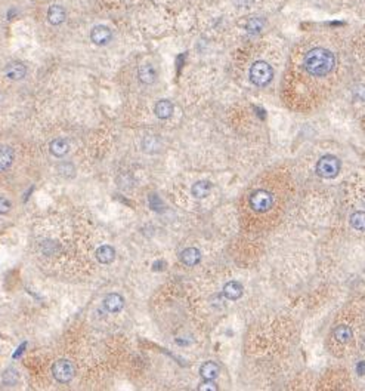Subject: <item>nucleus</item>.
<instances>
[{
	"label": "nucleus",
	"instance_id": "nucleus-17",
	"mask_svg": "<svg viewBox=\"0 0 365 391\" xmlns=\"http://www.w3.org/2000/svg\"><path fill=\"white\" fill-rule=\"evenodd\" d=\"M333 335H334V338H336L339 343H343V344H345V343H349V341L352 340L354 332H352V329H351L349 326L340 325V326H337V328L334 329Z\"/></svg>",
	"mask_w": 365,
	"mask_h": 391
},
{
	"label": "nucleus",
	"instance_id": "nucleus-3",
	"mask_svg": "<svg viewBox=\"0 0 365 391\" xmlns=\"http://www.w3.org/2000/svg\"><path fill=\"white\" fill-rule=\"evenodd\" d=\"M340 172V160L336 156L327 154L323 156L317 163V174L325 179L334 178Z\"/></svg>",
	"mask_w": 365,
	"mask_h": 391
},
{
	"label": "nucleus",
	"instance_id": "nucleus-8",
	"mask_svg": "<svg viewBox=\"0 0 365 391\" xmlns=\"http://www.w3.org/2000/svg\"><path fill=\"white\" fill-rule=\"evenodd\" d=\"M104 307L108 313H119L124 307V300L119 294H110L104 300Z\"/></svg>",
	"mask_w": 365,
	"mask_h": 391
},
{
	"label": "nucleus",
	"instance_id": "nucleus-10",
	"mask_svg": "<svg viewBox=\"0 0 365 391\" xmlns=\"http://www.w3.org/2000/svg\"><path fill=\"white\" fill-rule=\"evenodd\" d=\"M181 261L188 267H194L201 261V252L197 248H186L181 254Z\"/></svg>",
	"mask_w": 365,
	"mask_h": 391
},
{
	"label": "nucleus",
	"instance_id": "nucleus-14",
	"mask_svg": "<svg viewBox=\"0 0 365 391\" xmlns=\"http://www.w3.org/2000/svg\"><path fill=\"white\" fill-rule=\"evenodd\" d=\"M154 111H156V116H157L159 119L166 120V119L172 117V114H173V104H172L169 99H162V101H159V102L156 104Z\"/></svg>",
	"mask_w": 365,
	"mask_h": 391
},
{
	"label": "nucleus",
	"instance_id": "nucleus-16",
	"mask_svg": "<svg viewBox=\"0 0 365 391\" xmlns=\"http://www.w3.org/2000/svg\"><path fill=\"white\" fill-rule=\"evenodd\" d=\"M116 258V251L113 246L104 245L96 251V260L99 261L101 264H111Z\"/></svg>",
	"mask_w": 365,
	"mask_h": 391
},
{
	"label": "nucleus",
	"instance_id": "nucleus-2",
	"mask_svg": "<svg viewBox=\"0 0 365 391\" xmlns=\"http://www.w3.org/2000/svg\"><path fill=\"white\" fill-rule=\"evenodd\" d=\"M274 77L272 67L266 61H256L250 68V80L256 86H266Z\"/></svg>",
	"mask_w": 365,
	"mask_h": 391
},
{
	"label": "nucleus",
	"instance_id": "nucleus-19",
	"mask_svg": "<svg viewBox=\"0 0 365 391\" xmlns=\"http://www.w3.org/2000/svg\"><path fill=\"white\" fill-rule=\"evenodd\" d=\"M265 19L263 18H259V16H254V18H250L247 21V25H245V30L250 33V34H259L263 28H265Z\"/></svg>",
	"mask_w": 365,
	"mask_h": 391
},
{
	"label": "nucleus",
	"instance_id": "nucleus-7",
	"mask_svg": "<svg viewBox=\"0 0 365 391\" xmlns=\"http://www.w3.org/2000/svg\"><path fill=\"white\" fill-rule=\"evenodd\" d=\"M27 74V67L19 61H12L4 67V76L10 80H21Z\"/></svg>",
	"mask_w": 365,
	"mask_h": 391
},
{
	"label": "nucleus",
	"instance_id": "nucleus-9",
	"mask_svg": "<svg viewBox=\"0 0 365 391\" xmlns=\"http://www.w3.org/2000/svg\"><path fill=\"white\" fill-rule=\"evenodd\" d=\"M243 286H241V283H238V282H228L225 286H223V295L228 298V300H231V301H235V300H240L241 297H243Z\"/></svg>",
	"mask_w": 365,
	"mask_h": 391
},
{
	"label": "nucleus",
	"instance_id": "nucleus-4",
	"mask_svg": "<svg viewBox=\"0 0 365 391\" xmlns=\"http://www.w3.org/2000/svg\"><path fill=\"white\" fill-rule=\"evenodd\" d=\"M272 203H274V197L266 190H256L250 196V206L253 211L259 214L268 212L272 208Z\"/></svg>",
	"mask_w": 365,
	"mask_h": 391
},
{
	"label": "nucleus",
	"instance_id": "nucleus-18",
	"mask_svg": "<svg viewBox=\"0 0 365 391\" xmlns=\"http://www.w3.org/2000/svg\"><path fill=\"white\" fill-rule=\"evenodd\" d=\"M210 190H211V184L208 181H198L192 185L191 191H192V196L195 199H204V197L208 196Z\"/></svg>",
	"mask_w": 365,
	"mask_h": 391
},
{
	"label": "nucleus",
	"instance_id": "nucleus-22",
	"mask_svg": "<svg viewBox=\"0 0 365 391\" xmlns=\"http://www.w3.org/2000/svg\"><path fill=\"white\" fill-rule=\"evenodd\" d=\"M12 205L6 197H0V215H4L10 211Z\"/></svg>",
	"mask_w": 365,
	"mask_h": 391
},
{
	"label": "nucleus",
	"instance_id": "nucleus-20",
	"mask_svg": "<svg viewBox=\"0 0 365 391\" xmlns=\"http://www.w3.org/2000/svg\"><path fill=\"white\" fill-rule=\"evenodd\" d=\"M13 160V151L9 147H0V172L7 169L12 165Z\"/></svg>",
	"mask_w": 365,
	"mask_h": 391
},
{
	"label": "nucleus",
	"instance_id": "nucleus-12",
	"mask_svg": "<svg viewBox=\"0 0 365 391\" xmlns=\"http://www.w3.org/2000/svg\"><path fill=\"white\" fill-rule=\"evenodd\" d=\"M50 153L55 156V157H64L68 151H70V144L67 139L64 138H56L50 142Z\"/></svg>",
	"mask_w": 365,
	"mask_h": 391
},
{
	"label": "nucleus",
	"instance_id": "nucleus-11",
	"mask_svg": "<svg viewBox=\"0 0 365 391\" xmlns=\"http://www.w3.org/2000/svg\"><path fill=\"white\" fill-rule=\"evenodd\" d=\"M138 76H139V80L145 85H153L157 79V73H156V68L151 65V64H144L139 71H138Z\"/></svg>",
	"mask_w": 365,
	"mask_h": 391
},
{
	"label": "nucleus",
	"instance_id": "nucleus-24",
	"mask_svg": "<svg viewBox=\"0 0 365 391\" xmlns=\"http://www.w3.org/2000/svg\"><path fill=\"white\" fill-rule=\"evenodd\" d=\"M150 205H151V208L154 209V211H159L160 208V205H162V200L159 199V196H156V194H151L150 196Z\"/></svg>",
	"mask_w": 365,
	"mask_h": 391
},
{
	"label": "nucleus",
	"instance_id": "nucleus-5",
	"mask_svg": "<svg viewBox=\"0 0 365 391\" xmlns=\"http://www.w3.org/2000/svg\"><path fill=\"white\" fill-rule=\"evenodd\" d=\"M74 372H76L74 365L70 360H65V359H61V360L55 362L53 366H52V375L61 384L70 383L74 378Z\"/></svg>",
	"mask_w": 365,
	"mask_h": 391
},
{
	"label": "nucleus",
	"instance_id": "nucleus-1",
	"mask_svg": "<svg viewBox=\"0 0 365 391\" xmlns=\"http://www.w3.org/2000/svg\"><path fill=\"white\" fill-rule=\"evenodd\" d=\"M303 65L311 76L323 77L333 71L336 65V56L325 47H314L305 55Z\"/></svg>",
	"mask_w": 365,
	"mask_h": 391
},
{
	"label": "nucleus",
	"instance_id": "nucleus-23",
	"mask_svg": "<svg viewBox=\"0 0 365 391\" xmlns=\"http://www.w3.org/2000/svg\"><path fill=\"white\" fill-rule=\"evenodd\" d=\"M198 390L204 391V390H211V391H216L217 390V387H216V384L211 381V380H205V383H203L200 387H198Z\"/></svg>",
	"mask_w": 365,
	"mask_h": 391
},
{
	"label": "nucleus",
	"instance_id": "nucleus-13",
	"mask_svg": "<svg viewBox=\"0 0 365 391\" xmlns=\"http://www.w3.org/2000/svg\"><path fill=\"white\" fill-rule=\"evenodd\" d=\"M47 21L52 25H59L65 21V10L59 4H53L47 10Z\"/></svg>",
	"mask_w": 365,
	"mask_h": 391
},
{
	"label": "nucleus",
	"instance_id": "nucleus-6",
	"mask_svg": "<svg viewBox=\"0 0 365 391\" xmlns=\"http://www.w3.org/2000/svg\"><path fill=\"white\" fill-rule=\"evenodd\" d=\"M113 39V31L107 25H95L90 31V40L98 46L108 44Z\"/></svg>",
	"mask_w": 365,
	"mask_h": 391
},
{
	"label": "nucleus",
	"instance_id": "nucleus-25",
	"mask_svg": "<svg viewBox=\"0 0 365 391\" xmlns=\"http://www.w3.org/2000/svg\"><path fill=\"white\" fill-rule=\"evenodd\" d=\"M364 371H365V362H361V363L358 365V374H360V375H363V374H364Z\"/></svg>",
	"mask_w": 365,
	"mask_h": 391
},
{
	"label": "nucleus",
	"instance_id": "nucleus-15",
	"mask_svg": "<svg viewBox=\"0 0 365 391\" xmlns=\"http://www.w3.org/2000/svg\"><path fill=\"white\" fill-rule=\"evenodd\" d=\"M219 372H220V369H219L217 363H214V362H205L200 368V375H201V378H203L204 381L205 380H211L213 381L219 375Z\"/></svg>",
	"mask_w": 365,
	"mask_h": 391
},
{
	"label": "nucleus",
	"instance_id": "nucleus-21",
	"mask_svg": "<svg viewBox=\"0 0 365 391\" xmlns=\"http://www.w3.org/2000/svg\"><path fill=\"white\" fill-rule=\"evenodd\" d=\"M351 225L358 230V231H365V212L358 211L351 215Z\"/></svg>",
	"mask_w": 365,
	"mask_h": 391
}]
</instances>
